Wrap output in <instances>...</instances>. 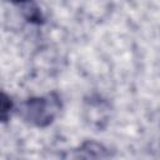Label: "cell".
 <instances>
[{
	"label": "cell",
	"instance_id": "1",
	"mask_svg": "<svg viewBox=\"0 0 160 160\" xmlns=\"http://www.w3.org/2000/svg\"><path fill=\"white\" fill-rule=\"evenodd\" d=\"M60 111V100L55 94L26 100L20 110L21 116L36 126H48Z\"/></svg>",
	"mask_w": 160,
	"mask_h": 160
},
{
	"label": "cell",
	"instance_id": "3",
	"mask_svg": "<svg viewBox=\"0 0 160 160\" xmlns=\"http://www.w3.org/2000/svg\"><path fill=\"white\" fill-rule=\"evenodd\" d=\"M11 1H14V2H21V1H25V0H11Z\"/></svg>",
	"mask_w": 160,
	"mask_h": 160
},
{
	"label": "cell",
	"instance_id": "2",
	"mask_svg": "<svg viewBox=\"0 0 160 160\" xmlns=\"http://www.w3.org/2000/svg\"><path fill=\"white\" fill-rule=\"evenodd\" d=\"M12 109V101L8 94L0 91V121H6Z\"/></svg>",
	"mask_w": 160,
	"mask_h": 160
}]
</instances>
